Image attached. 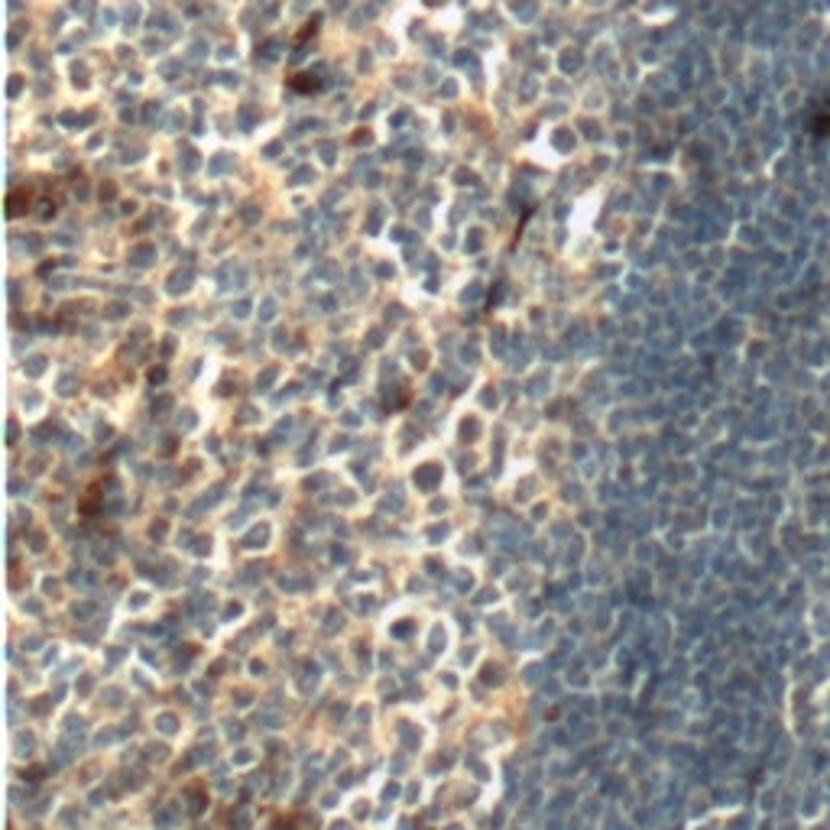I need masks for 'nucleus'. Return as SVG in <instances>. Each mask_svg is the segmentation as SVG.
I'll use <instances>...</instances> for the list:
<instances>
[{"instance_id": "obj_1", "label": "nucleus", "mask_w": 830, "mask_h": 830, "mask_svg": "<svg viewBox=\"0 0 830 830\" xmlns=\"http://www.w3.org/2000/svg\"><path fill=\"white\" fill-rule=\"evenodd\" d=\"M805 127L814 140H830V95L811 101L808 114H805Z\"/></svg>"}]
</instances>
